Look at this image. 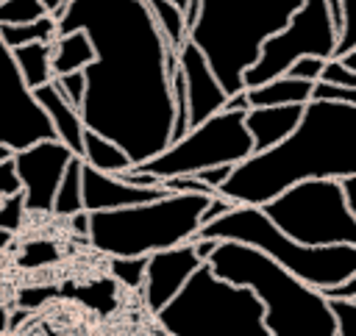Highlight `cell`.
I'll use <instances>...</instances> for the list:
<instances>
[{"label": "cell", "instance_id": "47", "mask_svg": "<svg viewBox=\"0 0 356 336\" xmlns=\"http://www.w3.org/2000/svg\"><path fill=\"white\" fill-rule=\"evenodd\" d=\"M339 61H342L345 67H350V69H356V47H353L350 53H345V56H339Z\"/></svg>", "mask_w": 356, "mask_h": 336}, {"label": "cell", "instance_id": "12", "mask_svg": "<svg viewBox=\"0 0 356 336\" xmlns=\"http://www.w3.org/2000/svg\"><path fill=\"white\" fill-rule=\"evenodd\" d=\"M75 153L58 139H44L28 150L14 153V164L22 180V197L28 214H50L61 175Z\"/></svg>", "mask_w": 356, "mask_h": 336}, {"label": "cell", "instance_id": "8", "mask_svg": "<svg viewBox=\"0 0 356 336\" xmlns=\"http://www.w3.org/2000/svg\"><path fill=\"white\" fill-rule=\"evenodd\" d=\"M267 219L309 247H356V219L345 205L339 180H300L261 205Z\"/></svg>", "mask_w": 356, "mask_h": 336}, {"label": "cell", "instance_id": "1", "mask_svg": "<svg viewBox=\"0 0 356 336\" xmlns=\"http://www.w3.org/2000/svg\"><path fill=\"white\" fill-rule=\"evenodd\" d=\"M83 31L95 61L83 69V128L111 139L134 167L172 142L167 44L145 0H70L56 17V36Z\"/></svg>", "mask_w": 356, "mask_h": 336}, {"label": "cell", "instance_id": "14", "mask_svg": "<svg viewBox=\"0 0 356 336\" xmlns=\"http://www.w3.org/2000/svg\"><path fill=\"white\" fill-rule=\"evenodd\" d=\"M178 69L186 83L189 128L206 122L209 117H214L225 108V100H228L225 89L220 86V81H217L211 64L206 61V56L200 53V47H195L189 39L178 50Z\"/></svg>", "mask_w": 356, "mask_h": 336}, {"label": "cell", "instance_id": "13", "mask_svg": "<svg viewBox=\"0 0 356 336\" xmlns=\"http://www.w3.org/2000/svg\"><path fill=\"white\" fill-rule=\"evenodd\" d=\"M200 267L203 261L195 255L192 242L147 255V269H145V283H142V300L147 311L156 317L186 286V280Z\"/></svg>", "mask_w": 356, "mask_h": 336}, {"label": "cell", "instance_id": "28", "mask_svg": "<svg viewBox=\"0 0 356 336\" xmlns=\"http://www.w3.org/2000/svg\"><path fill=\"white\" fill-rule=\"evenodd\" d=\"M339 3H342V28H339L334 58H339L356 47V0H339Z\"/></svg>", "mask_w": 356, "mask_h": 336}, {"label": "cell", "instance_id": "48", "mask_svg": "<svg viewBox=\"0 0 356 336\" xmlns=\"http://www.w3.org/2000/svg\"><path fill=\"white\" fill-rule=\"evenodd\" d=\"M11 156H14V153H11L8 147H3V144H0V161H6V158H11Z\"/></svg>", "mask_w": 356, "mask_h": 336}, {"label": "cell", "instance_id": "23", "mask_svg": "<svg viewBox=\"0 0 356 336\" xmlns=\"http://www.w3.org/2000/svg\"><path fill=\"white\" fill-rule=\"evenodd\" d=\"M81 169H83V161L81 156H72L64 175H61V183L56 189V197H53V211L56 217H75L83 211V183H81Z\"/></svg>", "mask_w": 356, "mask_h": 336}, {"label": "cell", "instance_id": "21", "mask_svg": "<svg viewBox=\"0 0 356 336\" xmlns=\"http://www.w3.org/2000/svg\"><path fill=\"white\" fill-rule=\"evenodd\" d=\"M14 64L22 75V81L31 89H39L53 81V67H50V42H31L17 50H11Z\"/></svg>", "mask_w": 356, "mask_h": 336}, {"label": "cell", "instance_id": "31", "mask_svg": "<svg viewBox=\"0 0 356 336\" xmlns=\"http://www.w3.org/2000/svg\"><path fill=\"white\" fill-rule=\"evenodd\" d=\"M331 311L337 319V336H356V303L353 300H331Z\"/></svg>", "mask_w": 356, "mask_h": 336}, {"label": "cell", "instance_id": "2", "mask_svg": "<svg viewBox=\"0 0 356 336\" xmlns=\"http://www.w3.org/2000/svg\"><path fill=\"white\" fill-rule=\"evenodd\" d=\"M356 175V106L312 100L298 128L275 147L253 153L231 169L220 194L261 208L300 180H345Z\"/></svg>", "mask_w": 356, "mask_h": 336}, {"label": "cell", "instance_id": "5", "mask_svg": "<svg viewBox=\"0 0 356 336\" xmlns=\"http://www.w3.org/2000/svg\"><path fill=\"white\" fill-rule=\"evenodd\" d=\"M211 194H164L150 203L89 214L86 242L108 258H147L192 242Z\"/></svg>", "mask_w": 356, "mask_h": 336}, {"label": "cell", "instance_id": "39", "mask_svg": "<svg viewBox=\"0 0 356 336\" xmlns=\"http://www.w3.org/2000/svg\"><path fill=\"white\" fill-rule=\"evenodd\" d=\"M323 294H325L328 300H353V303H356V272H353L348 280H342V283H337V286H331V289H323Z\"/></svg>", "mask_w": 356, "mask_h": 336}, {"label": "cell", "instance_id": "19", "mask_svg": "<svg viewBox=\"0 0 356 336\" xmlns=\"http://www.w3.org/2000/svg\"><path fill=\"white\" fill-rule=\"evenodd\" d=\"M95 61V47L89 42V36L83 31H72V33H58L50 42V67H53V78L56 75H67V72H78L86 69Z\"/></svg>", "mask_w": 356, "mask_h": 336}, {"label": "cell", "instance_id": "16", "mask_svg": "<svg viewBox=\"0 0 356 336\" xmlns=\"http://www.w3.org/2000/svg\"><path fill=\"white\" fill-rule=\"evenodd\" d=\"M306 106H261L245 114V128L253 142V153H264L281 144L300 122Z\"/></svg>", "mask_w": 356, "mask_h": 336}, {"label": "cell", "instance_id": "33", "mask_svg": "<svg viewBox=\"0 0 356 336\" xmlns=\"http://www.w3.org/2000/svg\"><path fill=\"white\" fill-rule=\"evenodd\" d=\"M323 67H325V58L303 56V58H298V61H295L284 75L298 78V81H312V83H317V81H320V75H323Z\"/></svg>", "mask_w": 356, "mask_h": 336}, {"label": "cell", "instance_id": "45", "mask_svg": "<svg viewBox=\"0 0 356 336\" xmlns=\"http://www.w3.org/2000/svg\"><path fill=\"white\" fill-rule=\"evenodd\" d=\"M328 8H331V17H334L337 28H342V3L339 0H328Z\"/></svg>", "mask_w": 356, "mask_h": 336}, {"label": "cell", "instance_id": "30", "mask_svg": "<svg viewBox=\"0 0 356 336\" xmlns=\"http://www.w3.org/2000/svg\"><path fill=\"white\" fill-rule=\"evenodd\" d=\"M22 214H28L22 194H14V197L0 200V230L14 233V230L22 225Z\"/></svg>", "mask_w": 356, "mask_h": 336}, {"label": "cell", "instance_id": "7", "mask_svg": "<svg viewBox=\"0 0 356 336\" xmlns=\"http://www.w3.org/2000/svg\"><path fill=\"white\" fill-rule=\"evenodd\" d=\"M197 236L217 239V242H239L248 247H256L267 258H273L278 267L300 278L303 283L314 289H331L342 280H348L356 272V247L350 244H331V247H309L295 239H289L284 230H278L267 214L256 205H236L225 217H217L214 222L203 225Z\"/></svg>", "mask_w": 356, "mask_h": 336}, {"label": "cell", "instance_id": "44", "mask_svg": "<svg viewBox=\"0 0 356 336\" xmlns=\"http://www.w3.org/2000/svg\"><path fill=\"white\" fill-rule=\"evenodd\" d=\"M70 0H42V6L47 8V14H53V17H58V11L67 6Z\"/></svg>", "mask_w": 356, "mask_h": 336}, {"label": "cell", "instance_id": "36", "mask_svg": "<svg viewBox=\"0 0 356 336\" xmlns=\"http://www.w3.org/2000/svg\"><path fill=\"white\" fill-rule=\"evenodd\" d=\"M314 100H339V103L356 106V89H339V86L317 83V86H314Z\"/></svg>", "mask_w": 356, "mask_h": 336}, {"label": "cell", "instance_id": "6", "mask_svg": "<svg viewBox=\"0 0 356 336\" xmlns=\"http://www.w3.org/2000/svg\"><path fill=\"white\" fill-rule=\"evenodd\" d=\"M164 336H270L261 300L203 264L156 314Z\"/></svg>", "mask_w": 356, "mask_h": 336}, {"label": "cell", "instance_id": "35", "mask_svg": "<svg viewBox=\"0 0 356 336\" xmlns=\"http://www.w3.org/2000/svg\"><path fill=\"white\" fill-rule=\"evenodd\" d=\"M234 208H236V203L228 200V197H222V194L217 192V194L209 197V203H206V208H203V214H200V222L209 225V222H214L217 217H225V214L234 211ZM203 225H200V228H203Z\"/></svg>", "mask_w": 356, "mask_h": 336}, {"label": "cell", "instance_id": "49", "mask_svg": "<svg viewBox=\"0 0 356 336\" xmlns=\"http://www.w3.org/2000/svg\"><path fill=\"white\" fill-rule=\"evenodd\" d=\"M170 3H175V6H181V8L186 6V0H170Z\"/></svg>", "mask_w": 356, "mask_h": 336}, {"label": "cell", "instance_id": "46", "mask_svg": "<svg viewBox=\"0 0 356 336\" xmlns=\"http://www.w3.org/2000/svg\"><path fill=\"white\" fill-rule=\"evenodd\" d=\"M11 330V314L6 311V305H0V336Z\"/></svg>", "mask_w": 356, "mask_h": 336}, {"label": "cell", "instance_id": "3", "mask_svg": "<svg viewBox=\"0 0 356 336\" xmlns=\"http://www.w3.org/2000/svg\"><path fill=\"white\" fill-rule=\"evenodd\" d=\"M206 264L214 275L248 286L261 300L270 336H337L331 300L256 247L220 242Z\"/></svg>", "mask_w": 356, "mask_h": 336}, {"label": "cell", "instance_id": "41", "mask_svg": "<svg viewBox=\"0 0 356 336\" xmlns=\"http://www.w3.org/2000/svg\"><path fill=\"white\" fill-rule=\"evenodd\" d=\"M339 186H342V194H345V205H348V211H350L353 219H356V175L339 180Z\"/></svg>", "mask_w": 356, "mask_h": 336}, {"label": "cell", "instance_id": "29", "mask_svg": "<svg viewBox=\"0 0 356 336\" xmlns=\"http://www.w3.org/2000/svg\"><path fill=\"white\" fill-rule=\"evenodd\" d=\"M317 83H328V86H339V89H356V69L345 67L339 58H328Z\"/></svg>", "mask_w": 356, "mask_h": 336}, {"label": "cell", "instance_id": "40", "mask_svg": "<svg viewBox=\"0 0 356 336\" xmlns=\"http://www.w3.org/2000/svg\"><path fill=\"white\" fill-rule=\"evenodd\" d=\"M217 244H220L217 239H206V236H195V239H192V247H195V255H197V258H200L203 264H206V261L211 258V253L217 250Z\"/></svg>", "mask_w": 356, "mask_h": 336}, {"label": "cell", "instance_id": "34", "mask_svg": "<svg viewBox=\"0 0 356 336\" xmlns=\"http://www.w3.org/2000/svg\"><path fill=\"white\" fill-rule=\"evenodd\" d=\"M14 194H22V180H19L14 156H11V158L0 161V200L14 197Z\"/></svg>", "mask_w": 356, "mask_h": 336}, {"label": "cell", "instance_id": "50", "mask_svg": "<svg viewBox=\"0 0 356 336\" xmlns=\"http://www.w3.org/2000/svg\"><path fill=\"white\" fill-rule=\"evenodd\" d=\"M0 3H6V0H0Z\"/></svg>", "mask_w": 356, "mask_h": 336}, {"label": "cell", "instance_id": "18", "mask_svg": "<svg viewBox=\"0 0 356 336\" xmlns=\"http://www.w3.org/2000/svg\"><path fill=\"white\" fill-rule=\"evenodd\" d=\"M314 86L312 81H298L289 75H278L261 86L245 89L250 108H261V106H306L314 100Z\"/></svg>", "mask_w": 356, "mask_h": 336}, {"label": "cell", "instance_id": "32", "mask_svg": "<svg viewBox=\"0 0 356 336\" xmlns=\"http://www.w3.org/2000/svg\"><path fill=\"white\" fill-rule=\"evenodd\" d=\"M161 186L170 192V194H217L211 192L197 175H178V178H167L161 180Z\"/></svg>", "mask_w": 356, "mask_h": 336}, {"label": "cell", "instance_id": "38", "mask_svg": "<svg viewBox=\"0 0 356 336\" xmlns=\"http://www.w3.org/2000/svg\"><path fill=\"white\" fill-rule=\"evenodd\" d=\"M117 178H120L122 183H128V186H161V180H159L156 175H150V172H142L139 167H131V169L120 172Z\"/></svg>", "mask_w": 356, "mask_h": 336}, {"label": "cell", "instance_id": "43", "mask_svg": "<svg viewBox=\"0 0 356 336\" xmlns=\"http://www.w3.org/2000/svg\"><path fill=\"white\" fill-rule=\"evenodd\" d=\"M70 228H72L78 236L86 239V233H89V211H81V214L70 217Z\"/></svg>", "mask_w": 356, "mask_h": 336}, {"label": "cell", "instance_id": "11", "mask_svg": "<svg viewBox=\"0 0 356 336\" xmlns=\"http://www.w3.org/2000/svg\"><path fill=\"white\" fill-rule=\"evenodd\" d=\"M44 139H56V131L36 103L33 89L22 81L11 50L0 42V144L19 153Z\"/></svg>", "mask_w": 356, "mask_h": 336}, {"label": "cell", "instance_id": "15", "mask_svg": "<svg viewBox=\"0 0 356 336\" xmlns=\"http://www.w3.org/2000/svg\"><path fill=\"white\" fill-rule=\"evenodd\" d=\"M81 183H83V211H89V214L128 208V205L150 203V200L170 194L164 186H128L120 178L103 175L86 164L81 169Z\"/></svg>", "mask_w": 356, "mask_h": 336}, {"label": "cell", "instance_id": "26", "mask_svg": "<svg viewBox=\"0 0 356 336\" xmlns=\"http://www.w3.org/2000/svg\"><path fill=\"white\" fill-rule=\"evenodd\" d=\"M147 258H111V278L125 289H142Z\"/></svg>", "mask_w": 356, "mask_h": 336}, {"label": "cell", "instance_id": "25", "mask_svg": "<svg viewBox=\"0 0 356 336\" xmlns=\"http://www.w3.org/2000/svg\"><path fill=\"white\" fill-rule=\"evenodd\" d=\"M47 14L42 0H6L0 3V25H25Z\"/></svg>", "mask_w": 356, "mask_h": 336}, {"label": "cell", "instance_id": "37", "mask_svg": "<svg viewBox=\"0 0 356 336\" xmlns=\"http://www.w3.org/2000/svg\"><path fill=\"white\" fill-rule=\"evenodd\" d=\"M231 169H234V167H211V169L197 172V178H200L211 192H220V189H222V183L231 178Z\"/></svg>", "mask_w": 356, "mask_h": 336}, {"label": "cell", "instance_id": "4", "mask_svg": "<svg viewBox=\"0 0 356 336\" xmlns=\"http://www.w3.org/2000/svg\"><path fill=\"white\" fill-rule=\"evenodd\" d=\"M303 0H200L189 42L200 47L225 94L245 89L242 75L256 64L261 44L286 28Z\"/></svg>", "mask_w": 356, "mask_h": 336}, {"label": "cell", "instance_id": "24", "mask_svg": "<svg viewBox=\"0 0 356 336\" xmlns=\"http://www.w3.org/2000/svg\"><path fill=\"white\" fill-rule=\"evenodd\" d=\"M56 39V17L44 14L36 22H25V25H0V42L8 50H17L22 44L31 42H53Z\"/></svg>", "mask_w": 356, "mask_h": 336}, {"label": "cell", "instance_id": "42", "mask_svg": "<svg viewBox=\"0 0 356 336\" xmlns=\"http://www.w3.org/2000/svg\"><path fill=\"white\" fill-rule=\"evenodd\" d=\"M222 111H250V100H248V92L242 89V92H236V94H228V100H225V108Z\"/></svg>", "mask_w": 356, "mask_h": 336}, {"label": "cell", "instance_id": "9", "mask_svg": "<svg viewBox=\"0 0 356 336\" xmlns=\"http://www.w3.org/2000/svg\"><path fill=\"white\" fill-rule=\"evenodd\" d=\"M250 156L253 142L245 128V111H220L189 128L156 158L139 164V169L167 180L178 175H197L211 167H236Z\"/></svg>", "mask_w": 356, "mask_h": 336}, {"label": "cell", "instance_id": "17", "mask_svg": "<svg viewBox=\"0 0 356 336\" xmlns=\"http://www.w3.org/2000/svg\"><path fill=\"white\" fill-rule=\"evenodd\" d=\"M33 97L42 106V111L47 114V119H50V125L56 131V139L61 144H67L75 156H81V150H83V131H86L83 128V119H81V111L75 106H70L58 94V89L53 86V81L44 83V86H39V89H33Z\"/></svg>", "mask_w": 356, "mask_h": 336}, {"label": "cell", "instance_id": "20", "mask_svg": "<svg viewBox=\"0 0 356 336\" xmlns=\"http://www.w3.org/2000/svg\"><path fill=\"white\" fill-rule=\"evenodd\" d=\"M81 161H83L86 167L103 172V175H111V178H117L120 172H125V169L134 167V161L125 156V150H122L120 144H114L111 139H106V136H100V133H95V131H89V128L83 131Z\"/></svg>", "mask_w": 356, "mask_h": 336}, {"label": "cell", "instance_id": "10", "mask_svg": "<svg viewBox=\"0 0 356 336\" xmlns=\"http://www.w3.org/2000/svg\"><path fill=\"white\" fill-rule=\"evenodd\" d=\"M337 39H339V28L331 17L328 0H303V6L289 17L286 28L273 33L261 44L256 64L245 69V75H242L245 89L261 86V83L284 75L303 56H317L325 61L334 58Z\"/></svg>", "mask_w": 356, "mask_h": 336}, {"label": "cell", "instance_id": "27", "mask_svg": "<svg viewBox=\"0 0 356 336\" xmlns=\"http://www.w3.org/2000/svg\"><path fill=\"white\" fill-rule=\"evenodd\" d=\"M53 86L58 89V94H61L70 106L81 108L83 94H86V75H83V69L67 72V75H56V78H53Z\"/></svg>", "mask_w": 356, "mask_h": 336}, {"label": "cell", "instance_id": "22", "mask_svg": "<svg viewBox=\"0 0 356 336\" xmlns=\"http://www.w3.org/2000/svg\"><path fill=\"white\" fill-rule=\"evenodd\" d=\"M145 6L150 11V17H153V22H156V28H159L167 50L170 53H178L181 44L189 39V28H186V19H184L181 6H175L170 0H145Z\"/></svg>", "mask_w": 356, "mask_h": 336}]
</instances>
